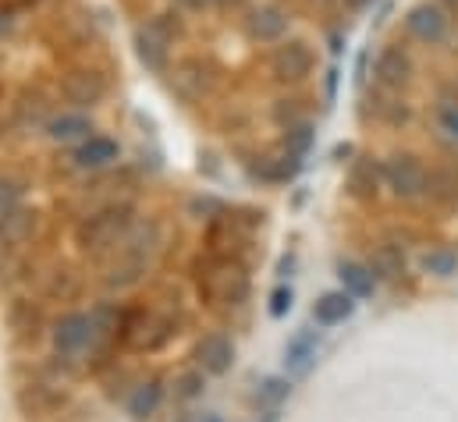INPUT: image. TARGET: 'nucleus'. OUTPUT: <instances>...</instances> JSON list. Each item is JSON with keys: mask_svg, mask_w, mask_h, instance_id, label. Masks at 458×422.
Segmentation results:
<instances>
[{"mask_svg": "<svg viewBox=\"0 0 458 422\" xmlns=\"http://www.w3.org/2000/svg\"><path fill=\"white\" fill-rule=\"evenodd\" d=\"M445 4H452V7H455V11H458V0H445Z\"/></svg>", "mask_w": 458, "mask_h": 422, "instance_id": "obj_35", "label": "nucleus"}, {"mask_svg": "<svg viewBox=\"0 0 458 422\" xmlns=\"http://www.w3.org/2000/svg\"><path fill=\"white\" fill-rule=\"evenodd\" d=\"M380 181H384V167L373 160V156H359L348 171V192L355 199H377L380 196Z\"/></svg>", "mask_w": 458, "mask_h": 422, "instance_id": "obj_17", "label": "nucleus"}, {"mask_svg": "<svg viewBox=\"0 0 458 422\" xmlns=\"http://www.w3.org/2000/svg\"><path fill=\"white\" fill-rule=\"evenodd\" d=\"M192 284L203 306L210 309H238L249 299V270L238 256L207 252L192 263Z\"/></svg>", "mask_w": 458, "mask_h": 422, "instance_id": "obj_1", "label": "nucleus"}, {"mask_svg": "<svg viewBox=\"0 0 458 422\" xmlns=\"http://www.w3.org/2000/svg\"><path fill=\"white\" fill-rule=\"evenodd\" d=\"M61 97L72 106H97L107 97V79L97 68H72L61 75Z\"/></svg>", "mask_w": 458, "mask_h": 422, "instance_id": "obj_9", "label": "nucleus"}, {"mask_svg": "<svg viewBox=\"0 0 458 422\" xmlns=\"http://www.w3.org/2000/svg\"><path fill=\"white\" fill-rule=\"evenodd\" d=\"M131 224H135V207L111 199V203L89 210L79 220V227H75V245H79L82 252H89V256L111 252L117 241L131 231Z\"/></svg>", "mask_w": 458, "mask_h": 422, "instance_id": "obj_3", "label": "nucleus"}, {"mask_svg": "<svg viewBox=\"0 0 458 422\" xmlns=\"http://www.w3.org/2000/svg\"><path fill=\"white\" fill-rule=\"evenodd\" d=\"M210 422H217V419H210Z\"/></svg>", "mask_w": 458, "mask_h": 422, "instance_id": "obj_36", "label": "nucleus"}, {"mask_svg": "<svg viewBox=\"0 0 458 422\" xmlns=\"http://www.w3.org/2000/svg\"><path fill=\"white\" fill-rule=\"evenodd\" d=\"M171 86L185 97V100H199L214 89V72L203 64V61H182L171 75Z\"/></svg>", "mask_w": 458, "mask_h": 422, "instance_id": "obj_13", "label": "nucleus"}, {"mask_svg": "<svg viewBox=\"0 0 458 422\" xmlns=\"http://www.w3.org/2000/svg\"><path fill=\"white\" fill-rule=\"evenodd\" d=\"M369 270H373V277H380V281H398V277L405 274V256H402V249H394V245H377L373 256H369Z\"/></svg>", "mask_w": 458, "mask_h": 422, "instance_id": "obj_21", "label": "nucleus"}, {"mask_svg": "<svg viewBox=\"0 0 458 422\" xmlns=\"http://www.w3.org/2000/svg\"><path fill=\"white\" fill-rule=\"evenodd\" d=\"M164 401V387L160 380H142L131 394H128V416L131 419H149Z\"/></svg>", "mask_w": 458, "mask_h": 422, "instance_id": "obj_20", "label": "nucleus"}, {"mask_svg": "<svg viewBox=\"0 0 458 422\" xmlns=\"http://www.w3.org/2000/svg\"><path fill=\"white\" fill-rule=\"evenodd\" d=\"M405 29H409L412 39L434 46V43H441V39L448 36V14H445V7H437V4L427 0V4L409 7V14H405Z\"/></svg>", "mask_w": 458, "mask_h": 422, "instance_id": "obj_10", "label": "nucleus"}, {"mask_svg": "<svg viewBox=\"0 0 458 422\" xmlns=\"http://www.w3.org/2000/svg\"><path fill=\"white\" fill-rule=\"evenodd\" d=\"M373 79H377L380 89L402 93L409 86V79H412V57L402 46H384L377 54V61H373Z\"/></svg>", "mask_w": 458, "mask_h": 422, "instance_id": "obj_11", "label": "nucleus"}, {"mask_svg": "<svg viewBox=\"0 0 458 422\" xmlns=\"http://www.w3.org/2000/svg\"><path fill=\"white\" fill-rule=\"evenodd\" d=\"M377 117L387 121V124H402V121H409V104L398 100L394 89H384V100L377 104Z\"/></svg>", "mask_w": 458, "mask_h": 422, "instance_id": "obj_25", "label": "nucleus"}, {"mask_svg": "<svg viewBox=\"0 0 458 422\" xmlns=\"http://www.w3.org/2000/svg\"><path fill=\"white\" fill-rule=\"evenodd\" d=\"M352 313H355V299H352L348 291H327V295H320L317 306H313V319H317L320 326L344 323Z\"/></svg>", "mask_w": 458, "mask_h": 422, "instance_id": "obj_19", "label": "nucleus"}, {"mask_svg": "<svg viewBox=\"0 0 458 422\" xmlns=\"http://www.w3.org/2000/svg\"><path fill=\"white\" fill-rule=\"evenodd\" d=\"M21 196H25V181H18V178H0V213L21 207Z\"/></svg>", "mask_w": 458, "mask_h": 422, "instance_id": "obj_27", "label": "nucleus"}, {"mask_svg": "<svg viewBox=\"0 0 458 422\" xmlns=\"http://www.w3.org/2000/svg\"><path fill=\"white\" fill-rule=\"evenodd\" d=\"M263 387H267V391H263V394H267V398H270V401H281V398H284V394H288V384H281V380H267V384H263Z\"/></svg>", "mask_w": 458, "mask_h": 422, "instance_id": "obj_32", "label": "nucleus"}, {"mask_svg": "<svg viewBox=\"0 0 458 422\" xmlns=\"http://www.w3.org/2000/svg\"><path fill=\"white\" fill-rule=\"evenodd\" d=\"M313 348H317V333H313V330L299 333V337L288 344V362H292V366H306V359L313 355Z\"/></svg>", "mask_w": 458, "mask_h": 422, "instance_id": "obj_26", "label": "nucleus"}, {"mask_svg": "<svg viewBox=\"0 0 458 422\" xmlns=\"http://www.w3.org/2000/svg\"><path fill=\"white\" fill-rule=\"evenodd\" d=\"M288 142H292V149H295V153H306V149H310V142H313L310 124H295V128L288 131Z\"/></svg>", "mask_w": 458, "mask_h": 422, "instance_id": "obj_30", "label": "nucleus"}, {"mask_svg": "<svg viewBox=\"0 0 458 422\" xmlns=\"http://www.w3.org/2000/svg\"><path fill=\"white\" fill-rule=\"evenodd\" d=\"M284 32H288V14L274 4H259L245 18V36L252 43H281Z\"/></svg>", "mask_w": 458, "mask_h": 422, "instance_id": "obj_12", "label": "nucleus"}, {"mask_svg": "<svg viewBox=\"0 0 458 422\" xmlns=\"http://www.w3.org/2000/svg\"><path fill=\"white\" fill-rule=\"evenodd\" d=\"M203 391V373H185L182 380H178V394L182 398H196Z\"/></svg>", "mask_w": 458, "mask_h": 422, "instance_id": "obj_31", "label": "nucleus"}, {"mask_svg": "<svg viewBox=\"0 0 458 422\" xmlns=\"http://www.w3.org/2000/svg\"><path fill=\"white\" fill-rule=\"evenodd\" d=\"M196 359H199V369L210 373V376H225L231 366H234V344H231L225 333H210L196 344Z\"/></svg>", "mask_w": 458, "mask_h": 422, "instance_id": "obj_14", "label": "nucleus"}, {"mask_svg": "<svg viewBox=\"0 0 458 422\" xmlns=\"http://www.w3.org/2000/svg\"><path fill=\"white\" fill-rule=\"evenodd\" d=\"M217 4H242V0H217Z\"/></svg>", "mask_w": 458, "mask_h": 422, "instance_id": "obj_34", "label": "nucleus"}, {"mask_svg": "<svg viewBox=\"0 0 458 422\" xmlns=\"http://www.w3.org/2000/svg\"><path fill=\"white\" fill-rule=\"evenodd\" d=\"M437 124H441L448 135H455V139H458V104H441V106H437Z\"/></svg>", "mask_w": 458, "mask_h": 422, "instance_id": "obj_29", "label": "nucleus"}, {"mask_svg": "<svg viewBox=\"0 0 458 422\" xmlns=\"http://www.w3.org/2000/svg\"><path fill=\"white\" fill-rule=\"evenodd\" d=\"M288 309H292V288H274V295H270V316L274 319L288 316Z\"/></svg>", "mask_w": 458, "mask_h": 422, "instance_id": "obj_28", "label": "nucleus"}, {"mask_svg": "<svg viewBox=\"0 0 458 422\" xmlns=\"http://www.w3.org/2000/svg\"><path fill=\"white\" fill-rule=\"evenodd\" d=\"M373 270L369 266H359V263H344L342 266V284L352 299H369L373 295Z\"/></svg>", "mask_w": 458, "mask_h": 422, "instance_id": "obj_22", "label": "nucleus"}, {"mask_svg": "<svg viewBox=\"0 0 458 422\" xmlns=\"http://www.w3.org/2000/svg\"><path fill=\"white\" fill-rule=\"evenodd\" d=\"M50 344H54V351L64 355V359L82 355V351L93 344V319L86 316V313H68V316H61L50 326Z\"/></svg>", "mask_w": 458, "mask_h": 422, "instance_id": "obj_8", "label": "nucleus"}, {"mask_svg": "<svg viewBox=\"0 0 458 422\" xmlns=\"http://www.w3.org/2000/svg\"><path fill=\"white\" fill-rule=\"evenodd\" d=\"M39 227V213L29 207H14V210L0 213V245L4 249H18L25 245Z\"/></svg>", "mask_w": 458, "mask_h": 422, "instance_id": "obj_15", "label": "nucleus"}, {"mask_svg": "<svg viewBox=\"0 0 458 422\" xmlns=\"http://www.w3.org/2000/svg\"><path fill=\"white\" fill-rule=\"evenodd\" d=\"M182 7H189V11H203V7H210V4H217V0H178Z\"/></svg>", "mask_w": 458, "mask_h": 422, "instance_id": "obj_33", "label": "nucleus"}, {"mask_svg": "<svg viewBox=\"0 0 458 422\" xmlns=\"http://www.w3.org/2000/svg\"><path fill=\"white\" fill-rule=\"evenodd\" d=\"M93 131L97 128L86 114H61V117H50V124H47V135L54 142H86Z\"/></svg>", "mask_w": 458, "mask_h": 422, "instance_id": "obj_18", "label": "nucleus"}, {"mask_svg": "<svg viewBox=\"0 0 458 422\" xmlns=\"http://www.w3.org/2000/svg\"><path fill=\"white\" fill-rule=\"evenodd\" d=\"M313 64H317V57H313L310 43H302V39H281V43L270 50V61H267L270 79L281 82V86H299V82H306L310 72H313Z\"/></svg>", "mask_w": 458, "mask_h": 422, "instance_id": "obj_5", "label": "nucleus"}, {"mask_svg": "<svg viewBox=\"0 0 458 422\" xmlns=\"http://www.w3.org/2000/svg\"><path fill=\"white\" fill-rule=\"evenodd\" d=\"M427 196H434L441 203H458V178L448 171H434L427 178Z\"/></svg>", "mask_w": 458, "mask_h": 422, "instance_id": "obj_23", "label": "nucleus"}, {"mask_svg": "<svg viewBox=\"0 0 458 422\" xmlns=\"http://www.w3.org/2000/svg\"><path fill=\"white\" fill-rule=\"evenodd\" d=\"M427 167L412 153H391L384 164V185L391 189L394 199H420L427 196Z\"/></svg>", "mask_w": 458, "mask_h": 422, "instance_id": "obj_6", "label": "nucleus"}, {"mask_svg": "<svg viewBox=\"0 0 458 422\" xmlns=\"http://www.w3.org/2000/svg\"><path fill=\"white\" fill-rule=\"evenodd\" d=\"M117 160V142L104 135H89L86 142H79V149L72 153V164L79 171H104Z\"/></svg>", "mask_w": 458, "mask_h": 422, "instance_id": "obj_16", "label": "nucleus"}, {"mask_svg": "<svg viewBox=\"0 0 458 422\" xmlns=\"http://www.w3.org/2000/svg\"><path fill=\"white\" fill-rule=\"evenodd\" d=\"M423 270L434 277H452V274H458V256L452 249H434V252H427Z\"/></svg>", "mask_w": 458, "mask_h": 422, "instance_id": "obj_24", "label": "nucleus"}, {"mask_svg": "<svg viewBox=\"0 0 458 422\" xmlns=\"http://www.w3.org/2000/svg\"><path fill=\"white\" fill-rule=\"evenodd\" d=\"M171 14H160V18H149L139 32H135V50H139V57H142V64L146 68H164V61H167V50H171V43H174V36L182 32V25L174 21H167Z\"/></svg>", "mask_w": 458, "mask_h": 422, "instance_id": "obj_7", "label": "nucleus"}, {"mask_svg": "<svg viewBox=\"0 0 458 422\" xmlns=\"http://www.w3.org/2000/svg\"><path fill=\"white\" fill-rule=\"evenodd\" d=\"M178 333V323L174 316L160 313V309H128V319H124V330H121V344L128 351H160L171 344V337Z\"/></svg>", "mask_w": 458, "mask_h": 422, "instance_id": "obj_4", "label": "nucleus"}, {"mask_svg": "<svg viewBox=\"0 0 458 422\" xmlns=\"http://www.w3.org/2000/svg\"><path fill=\"white\" fill-rule=\"evenodd\" d=\"M157 249H160V227H157L153 220H135V224H131V231L117 241L114 249H111V259H107L104 277H100V281H104V288H111V291H124V288L139 284V281H142V274L149 270V263H153Z\"/></svg>", "mask_w": 458, "mask_h": 422, "instance_id": "obj_2", "label": "nucleus"}]
</instances>
